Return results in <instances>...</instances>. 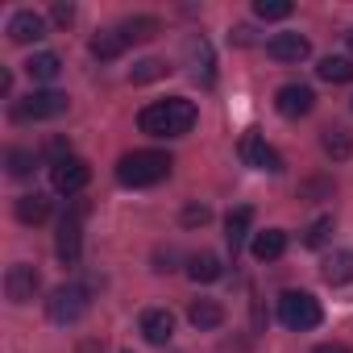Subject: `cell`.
<instances>
[{
    "instance_id": "6da1fadb",
    "label": "cell",
    "mask_w": 353,
    "mask_h": 353,
    "mask_svg": "<svg viewBox=\"0 0 353 353\" xmlns=\"http://www.w3.org/2000/svg\"><path fill=\"white\" fill-rule=\"evenodd\" d=\"M192 125H196V104L183 100V96L145 104L141 117H137V129L150 133V137H183V133H192Z\"/></svg>"
},
{
    "instance_id": "7a4b0ae2",
    "label": "cell",
    "mask_w": 353,
    "mask_h": 353,
    "mask_svg": "<svg viewBox=\"0 0 353 353\" xmlns=\"http://www.w3.org/2000/svg\"><path fill=\"white\" fill-rule=\"evenodd\" d=\"M170 166L174 162L162 150H133V154H125L117 162V183L121 188H154L170 174Z\"/></svg>"
},
{
    "instance_id": "3957f363",
    "label": "cell",
    "mask_w": 353,
    "mask_h": 353,
    "mask_svg": "<svg viewBox=\"0 0 353 353\" xmlns=\"http://www.w3.org/2000/svg\"><path fill=\"white\" fill-rule=\"evenodd\" d=\"M88 307H92V299H88V287L83 283H63L46 299V312H50L54 324H75V320L88 316Z\"/></svg>"
},
{
    "instance_id": "277c9868",
    "label": "cell",
    "mask_w": 353,
    "mask_h": 353,
    "mask_svg": "<svg viewBox=\"0 0 353 353\" xmlns=\"http://www.w3.org/2000/svg\"><path fill=\"white\" fill-rule=\"evenodd\" d=\"M279 320H283L291 332L316 328V324H320V303H316V295H307V291H287V295L279 299Z\"/></svg>"
},
{
    "instance_id": "5b68a950",
    "label": "cell",
    "mask_w": 353,
    "mask_h": 353,
    "mask_svg": "<svg viewBox=\"0 0 353 353\" xmlns=\"http://www.w3.org/2000/svg\"><path fill=\"white\" fill-rule=\"evenodd\" d=\"M67 96L63 92H54V88H46V92H30L26 100H17L13 104V121H54V117H63L67 112Z\"/></svg>"
},
{
    "instance_id": "8992f818",
    "label": "cell",
    "mask_w": 353,
    "mask_h": 353,
    "mask_svg": "<svg viewBox=\"0 0 353 353\" xmlns=\"http://www.w3.org/2000/svg\"><path fill=\"white\" fill-rule=\"evenodd\" d=\"M59 262L63 266H79V250H83V204H75L63 221H59Z\"/></svg>"
},
{
    "instance_id": "52a82bcc",
    "label": "cell",
    "mask_w": 353,
    "mask_h": 353,
    "mask_svg": "<svg viewBox=\"0 0 353 353\" xmlns=\"http://www.w3.org/2000/svg\"><path fill=\"white\" fill-rule=\"evenodd\" d=\"M88 179H92V166L75 154L63 158V162H50V183H54L59 196H79L88 188Z\"/></svg>"
},
{
    "instance_id": "ba28073f",
    "label": "cell",
    "mask_w": 353,
    "mask_h": 353,
    "mask_svg": "<svg viewBox=\"0 0 353 353\" xmlns=\"http://www.w3.org/2000/svg\"><path fill=\"white\" fill-rule=\"evenodd\" d=\"M241 162L254 166V170H266V174H279V170H283V154H279L262 133H245V137H241Z\"/></svg>"
},
{
    "instance_id": "9c48e42d",
    "label": "cell",
    "mask_w": 353,
    "mask_h": 353,
    "mask_svg": "<svg viewBox=\"0 0 353 353\" xmlns=\"http://www.w3.org/2000/svg\"><path fill=\"white\" fill-rule=\"evenodd\" d=\"M38 287H42V274L34 266L17 262V266L5 270V295H9V303H30L38 295Z\"/></svg>"
},
{
    "instance_id": "30bf717a",
    "label": "cell",
    "mask_w": 353,
    "mask_h": 353,
    "mask_svg": "<svg viewBox=\"0 0 353 353\" xmlns=\"http://www.w3.org/2000/svg\"><path fill=\"white\" fill-rule=\"evenodd\" d=\"M274 108H279V117H307L312 108H316V92L312 88H303V83H283L279 92H274Z\"/></svg>"
},
{
    "instance_id": "8fae6325",
    "label": "cell",
    "mask_w": 353,
    "mask_h": 353,
    "mask_svg": "<svg viewBox=\"0 0 353 353\" xmlns=\"http://www.w3.org/2000/svg\"><path fill=\"white\" fill-rule=\"evenodd\" d=\"M5 34H9V42H17V46H30V42H42V38H46V21H42L34 9H17V13L9 17Z\"/></svg>"
},
{
    "instance_id": "7c38bea8",
    "label": "cell",
    "mask_w": 353,
    "mask_h": 353,
    "mask_svg": "<svg viewBox=\"0 0 353 353\" xmlns=\"http://www.w3.org/2000/svg\"><path fill=\"white\" fill-rule=\"evenodd\" d=\"M183 54H188V63H192V79H196V83H212V79H216V71H212V46H208L200 34H192V38L183 42Z\"/></svg>"
},
{
    "instance_id": "4fadbf2b",
    "label": "cell",
    "mask_w": 353,
    "mask_h": 353,
    "mask_svg": "<svg viewBox=\"0 0 353 353\" xmlns=\"http://www.w3.org/2000/svg\"><path fill=\"white\" fill-rule=\"evenodd\" d=\"M307 38H299V34H274L270 42H266V54L274 59V63H303L307 59Z\"/></svg>"
},
{
    "instance_id": "5bb4252c",
    "label": "cell",
    "mask_w": 353,
    "mask_h": 353,
    "mask_svg": "<svg viewBox=\"0 0 353 353\" xmlns=\"http://www.w3.org/2000/svg\"><path fill=\"white\" fill-rule=\"evenodd\" d=\"M141 336H145L150 345H170V336H174V316H170L166 307L141 312Z\"/></svg>"
},
{
    "instance_id": "9a60e30c",
    "label": "cell",
    "mask_w": 353,
    "mask_h": 353,
    "mask_svg": "<svg viewBox=\"0 0 353 353\" xmlns=\"http://www.w3.org/2000/svg\"><path fill=\"white\" fill-rule=\"evenodd\" d=\"M250 250H254L258 262H274V258L287 254V233H283V229H262V233H254Z\"/></svg>"
},
{
    "instance_id": "2e32d148",
    "label": "cell",
    "mask_w": 353,
    "mask_h": 353,
    "mask_svg": "<svg viewBox=\"0 0 353 353\" xmlns=\"http://www.w3.org/2000/svg\"><path fill=\"white\" fill-rule=\"evenodd\" d=\"M320 274H324L328 287H345V283H353V250H336V254H328L324 266H320Z\"/></svg>"
},
{
    "instance_id": "e0dca14e",
    "label": "cell",
    "mask_w": 353,
    "mask_h": 353,
    "mask_svg": "<svg viewBox=\"0 0 353 353\" xmlns=\"http://www.w3.org/2000/svg\"><path fill=\"white\" fill-rule=\"evenodd\" d=\"M188 320H192L200 332H212V328H221V324H225V307H221L216 299H192Z\"/></svg>"
},
{
    "instance_id": "ac0fdd59",
    "label": "cell",
    "mask_w": 353,
    "mask_h": 353,
    "mask_svg": "<svg viewBox=\"0 0 353 353\" xmlns=\"http://www.w3.org/2000/svg\"><path fill=\"white\" fill-rule=\"evenodd\" d=\"M250 225H254V208H233L229 212V221H225V237H229V250H233V258H237V250L245 245V237H250Z\"/></svg>"
},
{
    "instance_id": "d6986e66",
    "label": "cell",
    "mask_w": 353,
    "mask_h": 353,
    "mask_svg": "<svg viewBox=\"0 0 353 353\" xmlns=\"http://www.w3.org/2000/svg\"><path fill=\"white\" fill-rule=\"evenodd\" d=\"M59 71H63V59H59V54H50V50L30 54V63H26V75H30L34 83H54V79H59Z\"/></svg>"
},
{
    "instance_id": "ffe728a7",
    "label": "cell",
    "mask_w": 353,
    "mask_h": 353,
    "mask_svg": "<svg viewBox=\"0 0 353 353\" xmlns=\"http://www.w3.org/2000/svg\"><path fill=\"white\" fill-rule=\"evenodd\" d=\"M221 274H225V266H221L216 254H192L188 258V279L192 283H216Z\"/></svg>"
},
{
    "instance_id": "44dd1931",
    "label": "cell",
    "mask_w": 353,
    "mask_h": 353,
    "mask_svg": "<svg viewBox=\"0 0 353 353\" xmlns=\"http://www.w3.org/2000/svg\"><path fill=\"white\" fill-rule=\"evenodd\" d=\"M320 145H324V154H328V158L345 162V158L353 154V133H349V129H341V125H328V129H324V137H320Z\"/></svg>"
},
{
    "instance_id": "7402d4cb",
    "label": "cell",
    "mask_w": 353,
    "mask_h": 353,
    "mask_svg": "<svg viewBox=\"0 0 353 353\" xmlns=\"http://www.w3.org/2000/svg\"><path fill=\"white\" fill-rule=\"evenodd\" d=\"M46 216H50V200H46V196L30 192V196L17 200V221H21V225H42Z\"/></svg>"
},
{
    "instance_id": "603a6c76",
    "label": "cell",
    "mask_w": 353,
    "mask_h": 353,
    "mask_svg": "<svg viewBox=\"0 0 353 353\" xmlns=\"http://www.w3.org/2000/svg\"><path fill=\"white\" fill-rule=\"evenodd\" d=\"M129 42L112 30V34H96L92 42H88V50H92V59H100V63H112V59H121V50H125Z\"/></svg>"
},
{
    "instance_id": "cb8c5ba5",
    "label": "cell",
    "mask_w": 353,
    "mask_h": 353,
    "mask_svg": "<svg viewBox=\"0 0 353 353\" xmlns=\"http://www.w3.org/2000/svg\"><path fill=\"white\" fill-rule=\"evenodd\" d=\"M316 75H320L324 83H353V63L341 59V54H328V59H320Z\"/></svg>"
},
{
    "instance_id": "d4e9b609",
    "label": "cell",
    "mask_w": 353,
    "mask_h": 353,
    "mask_svg": "<svg viewBox=\"0 0 353 353\" xmlns=\"http://www.w3.org/2000/svg\"><path fill=\"white\" fill-rule=\"evenodd\" d=\"M117 34H121L125 42H145V38L162 34V26H158V17H129V21H121Z\"/></svg>"
},
{
    "instance_id": "484cf974",
    "label": "cell",
    "mask_w": 353,
    "mask_h": 353,
    "mask_svg": "<svg viewBox=\"0 0 353 353\" xmlns=\"http://www.w3.org/2000/svg\"><path fill=\"white\" fill-rule=\"evenodd\" d=\"M166 71H170V67H166L162 59H141V63H137V67L129 71V83H133V88H141V83H154V79H166Z\"/></svg>"
},
{
    "instance_id": "4316f807",
    "label": "cell",
    "mask_w": 353,
    "mask_h": 353,
    "mask_svg": "<svg viewBox=\"0 0 353 353\" xmlns=\"http://www.w3.org/2000/svg\"><path fill=\"white\" fill-rule=\"evenodd\" d=\"M254 13H258L262 21H283V17H291V13H295V5H291V0H258Z\"/></svg>"
},
{
    "instance_id": "83f0119b",
    "label": "cell",
    "mask_w": 353,
    "mask_h": 353,
    "mask_svg": "<svg viewBox=\"0 0 353 353\" xmlns=\"http://www.w3.org/2000/svg\"><path fill=\"white\" fill-rule=\"evenodd\" d=\"M5 162H9V174H13V179H26V174L34 170V150H9L5 154Z\"/></svg>"
},
{
    "instance_id": "f1b7e54d",
    "label": "cell",
    "mask_w": 353,
    "mask_h": 353,
    "mask_svg": "<svg viewBox=\"0 0 353 353\" xmlns=\"http://www.w3.org/2000/svg\"><path fill=\"white\" fill-rule=\"evenodd\" d=\"M328 233H332V216H320V221H312V225L303 229V245H307V250H320V245L328 241Z\"/></svg>"
},
{
    "instance_id": "f546056e",
    "label": "cell",
    "mask_w": 353,
    "mask_h": 353,
    "mask_svg": "<svg viewBox=\"0 0 353 353\" xmlns=\"http://www.w3.org/2000/svg\"><path fill=\"white\" fill-rule=\"evenodd\" d=\"M208 216H212V212H208L204 204H188V208H183V225H188V229H192V225H208Z\"/></svg>"
},
{
    "instance_id": "4dcf8cb0",
    "label": "cell",
    "mask_w": 353,
    "mask_h": 353,
    "mask_svg": "<svg viewBox=\"0 0 353 353\" xmlns=\"http://www.w3.org/2000/svg\"><path fill=\"white\" fill-rule=\"evenodd\" d=\"M50 17H54L59 26H71V21H75V5H63V0H59V5L50 9Z\"/></svg>"
},
{
    "instance_id": "1f68e13d",
    "label": "cell",
    "mask_w": 353,
    "mask_h": 353,
    "mask_svg": "<svg viewBox=\"0 0 353 353\" xmlns=\"http://www.w3.org/2000/svg\"><path fill=\"white\" fill-rule=\"evenodd\" d=\"M316 353H349V349H345V345H336V341H328V345H320Z\"/></svg>"
},
{
    "instance_id": "d6a6232c",
    "label": "cell",
    "mask_w": 353,
    "mask_h": 353,
    "mask_svg": "<svg viewBox=\"0 0 353 353\" xmlns=\"http://www.w3.org/2000/svg\"><path fill=\"white\" fill-rule=\"evenodd\" d=\"M233 38H237V46H245V42H250V30H245V26H237V30H233Z\"/></svg>"
},
{
    "instance_id": "836d02e7",
    "label": "cell",
    "mask_w": 353,
    "mask_h": 353,
    "mask_svg": "<svg viewBox=\"0 0 353 353\" xmlns=\"http://www.w3.org/2000/svg\"><path fill=\"white\" fill-rule=\"evenodd\" d=\"M345 46H349V50H353V30H349V34H345Z\"/></svg>"
}]
</instances>
